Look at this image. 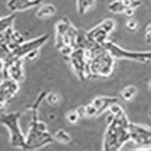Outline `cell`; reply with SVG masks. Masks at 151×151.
Masks as SVG:
<instances>
[{"label":"cell","instance_id":"obj_1","mask_svg":"<svg viewBox=\"0 0 151 151\" xmlns=\"http://www.w3.org/2000/svg\"><path fill=\"white\" fill-rule=\"evenodd\" d=\"M110 113L106 117L107 127L104 137L103 149L106 151L120 150L130 141V122L123 109L117 103L109 107Z\"/></svg>","mask_w":151,"mask_h":151},{"label":"cell","instance_id":"obj_2","mask_svg":"<svg viewBox=\"0 0 151 151\" xmlns=\"http://www.w3.org/2000/svg\"><path fill=\"white\" fill-rule=\"evenodd\" d=\"M47 93L42 92L39 94L34 104L29 107L31 110V122L28 133L26 136V149L34 150L51 144L54 137L48 132L47 125L42 121L39 120L38 109L43 100L45 99Z\"/></svg>","mask_w":151,"mask_h":151},{"label":"cell","instance_id":"obj_3","mask_svg":"<svg viewBox=\"0 0 151 151\" xmlns=\"http://www.w3.org/2000/svg\"><path fill=\"white\" fill-rule=\"evenodd\" d=\"M114 60L115 58L104 47L100 48L92 55L88 61V78L108 77L113 73Z\"/></svg>","mask_w":151,"mask_h":151},{"label":"cell","instance_id":"obj_4","mask_svg":"<svg viewBox=\"0 0 151 151\" xmlns=\"http://www.w3.org/2000/svg\"><path fill=\"white\" fill-rule=\"evenodd\" d=\"M21 114L20 112L3 113L0 116V122L5 126L9 131L11 145L13 147L25 150L26 136L23 134L19 122Z\"/></svg>","mask_w":151,"mask_h":151},{"label":"cell","instance_id":"obj_5","mask_svg":"<svg viewBox=\"0 0 151 151\" xmlns=\"http://www.w3.org/2000/svg\"><path fill=\"white\" fill-rule=\"evenodd\" d=\"M115 59H125L137 61L144 64H151V51L149 52H134L123 49L112 42H106L104 45Z\"/></svg>","mask_w":151,"mask_h":151},{"label":"cell","instance_id":"obj_6","mask_svg":"<svg viewBox=\"0 0 151 151\" xmlns=\"http://www.w3.org/2000/svg\"><path fill=\"white\" fill-rule=\"evenodd\" d=\"M48 34L43 35L40 37H37L34 40H29L28 42H24L19 45H17L15 48L10 53L7 58L4 60V62L8 60H13V59L25 58L29 53L39 50L42 46L48 40Z\"/></svg>","mask_w":151,"mask_h":151},{"label":"cell","instance_id":"obj_7","mask_svg":"<svg viewBox=\"0 0 151 151\" xmlns=\"http://www.w3.org/2000/svg\"><path fill=\"white\" fill-rule=\"evenodd\" d=\"M130 140L140 150H151V128L146 125L130 122Z\"/></svg>","mask_w":151,"mask_h":151},{"label":"cell","instance_id":"obj_8","mask_svg":"<svg viewBox=\"0 0 151 151\" xmlns=\"http://www.w3.org/2000/svg\"><path fill=\"white\" fill-rule=\"evenodd\" d=\"M67 58L69 59L73 68L81 80H84L88 78V66L89 60L88 58L84 49L76 48Z\"/></svg>","mask_w":151,"mask_h":151},{"label":"cell","instance_id":"obj_9","mask_svg":"<svg viewBox=\"0 0 151 151\" xmlns=\"http://www.w3.org/2000/svg\"><path fill=\"white\" fill-rule=\"evenodd\" d=\"M19 83L4 77L0 81V111L5 110L19 91Z\"/></svg>","mask_w":151,"mask_h":151},{"label":"cell","instance_id":"obj_10","mask_svg":"<svg viewBox=\"0 0 151 151\" xmlns=\"http://www.w3.org/2000/svg\"><path fill=\"white\" fill-rule=\"evenodd\" d=\"M115 22L113 20L106 19L101 23L95 27L92 28L90 31L87 32L88 36L98 45L104 46L106 44V40L109 34L114 29Z\"/></svg>","mask_w":151,"mask_h":151},{"label":"cell","instance_id":"obj_11","mask_svg":"<svg viewBox=\"0 0 151 151\" xmlns=\"http://www.w3.org/2000/svg\"><path fill=\"white\" fill-rule=\"evenodd\" d=\"M118 98L110 97H97L88 104L84 106V116H98L106 110L109 109L113 104L117 103Z\"/></svg>","mask_w":151,"mask_h":151},{"label":"cell","instance_id":"obj_12","mask_svg":"<svg viewBox=\"0 0 151 151\" xmlns=\"http://www.w3.org/2000/svg\"><path fill=\"white\" fill-rule=\"evenodd\" d=\"M24 60L23 58L13 59L4 62L2 70L3 77L9 78L17 83L24 79Z\"/></svg>","mask_w":151,"mask_h":151},{"label":"cell","instance_id":"obj_13","mask_svg":"<svg viewBox=\"0 0 151 151\" xmlns=\"http://www.w3.org/2000/svg\"><path fill=\"white\" fill-rule=\"evenodd\" d=\"M42 0H9L7 8L12 12H23L27 9L38 6Z\"/></svg>","mask_w":151,"mask_h":151},{"label":"cell","instance_id":"obj_14","mask_svg":"<svg viewBox=\"0 0 151 151\" xmlns=\"http://www.w3.org/2000/svg\"><path fill=\"white\" fill-rule=\"evenodd\" d=\"M56 8L52 4H45L41 5L36 12V17L38 18L44 19L53 16L56 13Z\"/></svg>","mask_w":151,"mask_h":151},{"label":"cell","instance_id":"obj_15","mask_svg":"<svg viewBox=\"0 0 151 151\" xmlns=\"http://www.w3.org/2000/svg\"><path fill=\"white\" fill-rule=\"evenodd\" d=\"M14 18H15V15L14 14L0 18V34L10 28L13 27Z\"/></svg>","mask_w":151,"mask_h":151},{"label":"cell","instance_id":"obj_16","mask_svg":"<svg viewBox=\"0 0 151 151\" xmlns=\"http://www.w3.org/2000/svg\"><path fill=\"white\" fill-rule=\"evenodd\" d=\"M95 4V0H77V10L80 15H83L92 8Z\"/></svg>","mask_w":151,"mask_h":151},{"label":"cell","instance_id":"obj_17","mask_svg":"<svg viewBox=\"0 0 151 151\" xmlns=\"http://www.w3.org/2000/svg\"><path fill=\"white\" fill-rule=\"evenodd\" d=\"M137 93V88L133 86H129L124 88L120 92V98L125 101H130L134 98Z\"/></svg>","mask_w":151,"mask_h":151},{"label":"cell","instance_id":"obj_18","mask_svg":"<svg viewBox=\"0 0 151 151\" xmlns=\"http://www.w3.org/2000/svg\"><path fill=\"white\" fill-rule=\"evenodd\" d=\"M54 139L63 144H67L71 141V137L64 129H59L57 131L54 136Z\"/></svg>","mask_w":151,"mask_h":151},{"label":"cell","instance_id":"obj_19","mask_svg":"<svg viewBox=\"0 0 151 151\" xmlns=\"http://www.w3.org/2000/svg\"><path fill=\"white\" fill-rule=\"evenodd\" d=\"M118 1L125 10L124 14L129 9H134V10L141 5V2L139 0H118Z\"/></svg>","mask_w":151,"mask_h":151},{"label":"cell","instance_id":"obj_20","mask_svg":"<svg viewBox=\"0 0 151 151\" xmlns=\"http://www.w3.org/2000/svg\"><path fill=\"white\" fill-rule=\"evenodd\" d=\"M45 99L49 104L56 105L60 102V98L59 94L54 92H50L48 94H46Z\"/></svg>","mask_w":151,"mask_h":151},{"label":"cell","instance_id":"obj_21","mask_svg":"<svg viewBox=\"0 0 151 151\" xmlns=\"http://www.w3.org/2000/svg\"><path fill=\"white\" fill-rule=\"evenodd\" d=\"M79 118H80V116H79V113H78V111L76 110L70 111L67 115V120H68V122L73 124L77 122V121L79 120Z\"/></svg>","mask_w":151,"mask_h":151},{"label":"cell","instance_id":"obj_22","mask_svg":"<svg viewBox=\"0 0 151 151\" xmlns=\"http://www.w3.org/2000/svg\"><path fill=\"white\" fill-rule=\"evenodd\" d=\"M137 27H138V24H137V21L134 19L129 20L125 24V27L129 31H135L137 29Z\"/></svg>","mask_w":151,"mask_h":151},{"label":"cell","instance_id":"obj_23","mask_svg":"<svg viewBox=\"0 0 151 151\" xmlns=\"http://www.w3.org/2000/svg\"><path fill=\"white\" fill-rule=\"evenodd\" d=\"M145 40L147 43L151 44V24H150L146 29L145 33Z\"/></svg>","mask_w":151,"mask_h":151},{"label":"cell","instance_id":"obj_24","mask_svg":"<svg viewBox=\"0 0 151 151\" xmlns=\"http://www.w3.org/2000/svg\"><path fill=\"white\" fill-rule=\"evenodd\" d=\"M150 89L151 90V81H150Z\"/></svg>","mask_w":151,"mask_h":151},{"label":"cell","instance_id":"obj_25","mask_svg":"<svg viewBox=\"0 0 151 151\" xmlns=\"http://www.w3.org/2000/svg\"><path fill=\"white\" fill-rule=\"evenodd\" d=\"M150 117H151V111L150 112Z\"/></svg>","mask_w":151,"mask_h":151}]
</instances>
